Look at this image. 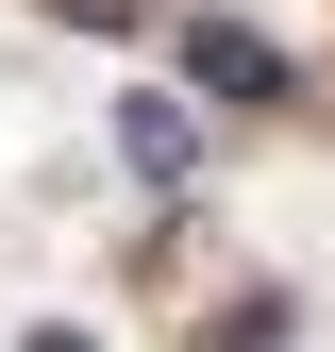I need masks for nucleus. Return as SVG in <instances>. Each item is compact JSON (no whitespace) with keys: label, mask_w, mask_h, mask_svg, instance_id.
<instances>
[{"label":"nucleus","mask_w":335,"mask_h":352,"mask_svg":"<svg viewBox=\"0 0 335 352\" xmlns=\"http://www.w3.org/2000/svg\"><path fill=\"white\" fill-rule=\"evenodd\" d=\"M117 168L135 185H201V118L185 101H117Z\"/></svg>","instance_id":"obj_2"},{"label":"nucleus","mask_w":335,"mask_h":352,"mask_svg":"<svg viewBox=\"0 0 335 352\" xmlns=\"http://www.w3.org/2000/svg\"><path fill=\"white\" fill-rule=\"evenodd\" d=\"M17 352H84V336H67V319H51V336H17Z\"/></svg>","instance_id":"obj_3"},{"label":"nucleus","mask_w":335,"mask_h":352,"mask_svg":"<svg viewBox=\"0 0 335 352\" xmlns=\"http://www.w3.org/2000/svg\"><path fill=\"white\" fill-rule=\"evenodd\" d=\"M185 84L201 101H302V67H285L251 17H185Z\"/></svg>","instance_id":"obj_1"}]
</instances>
